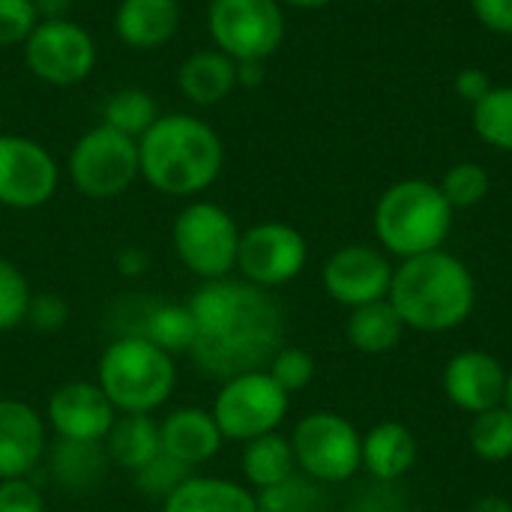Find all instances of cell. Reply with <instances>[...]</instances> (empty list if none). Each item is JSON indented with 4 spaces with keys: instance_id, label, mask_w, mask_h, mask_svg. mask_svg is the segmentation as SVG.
<instances>
[{
    "instance_id": "1",
    "label": "cell",
    "mask_w": 512,
    "mask_h": 512,
    "mask_svg": "<svg viewBox=\"0 0 512 512\" xmlns=\"http://www.w3.org/2000/svg\"><path fill=\"white\" fill-rule=\"evenodd\" d=\"M195 321L189 357L198 372L213 381H228L243 372L267 369L288 336L285 306L273 291L246 279L201 282L186 300Z\"/></svg>"
},
{
    "instance_id": "2",
    "label": "cell",
    "mask_w": 512,
    "mask_h": 512,
    "mask_svg": "<svg viewBox=\"0 0 512 512\" xmlns=\"http://www.w3.org/2000/svg\"><path fill=\"white\" fill-rule=\"evenodd\" d=\"M141 177L168 198H195L207 192L225 165L219 132L192 114H159L138 138Z\"/></svg>"
},
{
    "instance_id": "3",
    "label": "cell",
    "mask_w": 512,
    "mask_h": 512,
    "mask_svg": "<svg viewBox=\"0 0 512 512\" xmlns=\"http://www.w3.org/2000/svg\"><path fill=\"white\" fill-rule=\"evenodd\" d=\"M387 300L402 318L405 330L450 333L474 315L477 282L465 261L435 249L417 258H405L393 270Z\"/></svg>"
},
{
    "instance_id": "4",
    "label": "cell",
    "mask_w": 512,
    "mask_h": 512,
    "mask_svg": "<svg viewBox=\"0 0 512 512\" xmlns=\"http://www.w3.org/2000/svg\"><path fill=\"white\" fill-rule=\"evenodd\" d=\"M96 384L117 414H153L171 399L177 366L168 351L141 336H114L99 357Z\"/></svg>"
},
{
    "instance_id": "5",
    "label": "cell",
    "mask_w": 512,
    "mask_h": 512,
    "mask_svg": "<svg viewBox=\"0 0 512 512\" xmlns=\"http://www.w3.org/2000/svg\"><path fill=\"white\" fill-rule=\"evenodd\" d=\"M453 228V207L429 180L393 183L375 207V234L396 258H417L444 246Z\"/></svg>"
},
{
    "instance_id": "6",
    "label": "cell",
    "mask_w": 512,
    "mask_h": 512,
    "mask_svg": "<svg viewBox=\"0 0 512 512\" xmlns=\"http://www.w3.org/2000/svg\"><path fill=\"white\" fill-rule=\"evenodd\" d=\"M240 228L234 216L213 201L186 204L171 228V243L180 264L201 282L225 279L237 270Z\"/></svg>"
},
{
    "instance_id": "7",
    "label": "cell",
    "mask_w": 512,
    "mask_h": 512,
    "mask_svg": "<svg viewBox=\"0 0 512 512\" xmlns=\"http://www.w3.org/2000/svg\"><path fill=\"white\" fill-rule=\"evenodd\" d=\"M297 471L324 483L339 486L363 471V435L336 411L306 414L291 435Z\"/></svg>"
},
{
    "instance_id": "8",
    "label": "cell",
    "mask_w": 512,
    "mask_h": 512,
    "mask_svg": "<svg viewBox=\"0 0 512 512\" xmlns=\"http://www.w3.org/2000/svg\"><path fill=\"white\" fill-rule=\"evenodd\" d=\"M291 408V396L270 378L267 369L243 372L222 381L210 408L225 441H255L276 432Z\"/></svg>"
},
{
    "instance_id": "9",
    "label": "cell",
    "mask_w": 512,
    "mask_h": 512,
    "mask_svg": "<svg viewBox=\"0 0 512 512\" xmlns=\"http://www.w3.org/2000/svg\"><path fill=\"white\" fill-rule=\"evenodd\" d=\"M72 186L93 201H108L123 195L138 177V141L99 123L87 129L69 150Z\"/></svg>"
},
{
    "instance_id": "10",
    "label": "cell",
    "mask_w": 512,
    "mask_h": 512,
    "mask_svg": "<svg viewBox=\"0 0 512 512\" xmlns=\"http://www.w3.org/2000/svg\"><path fill=\"white\" fill-rule=\"evenodd\" d=\"M207 30L231 60H267L285 39V12L279 0H210Z\"/></svg>"
},
{
    "instance_id": "11",
    "label": "cell",
    "mask_w": 512,
    "mask_h": 512,
    "mask_svg": "<svg viewBox=\"0 0 512 512\" xmlns=\"http://www.w3.org/2000/svg\"><path fill=\"white\" fill-rule=\"evenodd\" d=\"M96 42L93 36L72 18L39 21L24 42L27 69L51 87L81 84L96 66Z\"/></svg>"
},
{
    "instance_id": "12",
    "label": "cell",
    "mask_w": 512,
    "mask_h": 512,
    "mask_svg": "<svg viewBox=\"0 0 512 512\" xmlns=\"http://www.w3.org/2000/svg\"><path fill=\"white\" fill-rule=\"evenodd\" d=\"M309 261L306 237L288 222H258L240 234L237 270L240 279L258 288H282L294 282Z\"/></svg>"
},
{
    "instance_id": "13",
    "label": "cell",
    "mask_w": 512,
    "mask_h": 512,
    "mask_svg": "<svg viewBox=\"0 0 512 512\" xmlns=\"http://www.w3.org/2000/svg\"><path fill=\"white\" fill-rule=\"evenodd\" d=\"M60 186V168L48 147L24 135H0V207L39 210Z\"/></svg>"
},
{
    "instance_id": "14",
    "label": "cell",
    "mask_w": 512,
    "mask_h": 512,
    "mask_svg": "<svg viewBox=\"0 0 512 512\" xmlns=\"http://www.w3.org/2000/svg\"><path fill=\"white\" fill-rule=\"evenodd\" d=\"M393 264L384 252L366 246V243H351L336 249L321 273L324 291L348 309L366 306L387 300L390 285H393Z\"/></svg>"
},
{
    "instance_id": "15",
    "label": "cell",
    "mask_w": 512,
    "mask_h": 512,
    "mask_svg": "<svg viewBox=\"0 0 512 512\" xmlns=\"http://www.w3.org/2000/svg\"><path fill=\"white\" fill-rule=\"evenodd\" d=\"M117 420L114 405L96 381L60 384L45 408V423L54 438L66 441H105Z\"/></svg>"
},
{
    "instance_id": "16",
    "label": "cell",
    "mask_w": 512,
    "mask_h": 512,
    "mask_svg": "<svg viewBox=\"0 0 512 512\" xmlns=\"http://www.w3.org/2000/svg\"><path fill=\"white\" fill-rule=\"evenodd\" d=\"M507 372L504 363L498 357H492L489 351H459L450 357L447 369H444V393L447 399L477 417L483 411H492L498 405H504V393H507Z\"/></svg>"
},
{
    "instance_id": "17",
    "label": "cell",
    "mask_w": 512,
    "mask_h": 512,
    "mask_svg": "<svg viewBox=\"0 0 512 512\" xmlns=\"http://www.w3.org/2000/svg\"><path fill=\"white\" fill-rule=\"evenodd\" d=\"M45 453V417L21 399H0V480L30 477L45 462Z\"/></svg>"
},
{
    "instance_id": "18",
    "label": "cell",
    "mask_w": 512,
    "mask_h": 512,
    "mask_svg": "<svg viewBox=\"0 0 512 512\" xmlns=\"http://www.w3.org/2000/svg\"><path fill=\"white\" fill-rule=\"evenodd\" d=\"M183 21L180 0H120L114 9V33L132 51H156L168 45Z\"/></svg>"
},
{
    "instance_id": "19",
    "label": "cell",
    "mask_w": 512,
    "mask_h": 512,
    "mask_svg": "<svg viewBox=\"0 0 512 512\" xmlns=\"http://www.w3.org/2000/svg\"><path fill=\"white\" fill-rule=\"evenodd\" d=\"M159 444L162 453L171 459L198 468L207 465L225 444L216 420L204 408H177L159 423Z\"/></svg>"
},
{
    "instance_id": "20",
    "label": "cell",
    "mask_w": 512,
    "mask_h": 512,
    "mask_svg": "<svg viewBox=\"0 0 512 512\" xmlns=\"http://www.w3.org/2000/svg\"><path fill=\"white\" fill-rule=\"evenodd\" d=\"M48 474L57 489L66 495H90L96 492L111 468V459L105 453L102 441H66L54 438V444L45 453Z\"/></svg>"
},
{
    "instance_id": "21",
    "label": "cell",
    "mask_w": 512,
    "mask_h": 512,
    "mask_svg": "<svg viewBox=\"0 0 512 512\" xmlns=\"http://www.w3.org/2000/svg\"><path fill=\"white\" fill-rule=\"evenodd\" d=\"M420 459L417 435L396 420H384L363 435V471L375 483L405 480Z\"/></svg>"
},
{
    "instance_id": "22",
    "label": "cell",
    "mask_w": 512,
    "mask_h": 512,
    "mask_svg": "<svg viewBox=\"0 0 512 512\" xmlns=\"http://www.w3.org/2000/svg\"><path fill=\"white\" fill-rule=\"evenodd\" d=\"M177 87L192 105H219L237 90V60H231L219 48L195 51L180 63Z\"/></svg>"
},
{
    "instance_id": "23",
    "label": "cell",
    "mask_w": 512,
    "mask_h": 512,
    "mask_svg": "<svg viewBox=\"0 0 512 512\" xmlns=\"http://www.w3.org/2000/svg\"><path fill=\"white\" fill-rule=\"evenodd\" d=\"M162 512H261L258 498L237 480L192 474L162 501Z\"/></svg>"
},
{
    "instance_id": "24",
    "label": "cell",
    "mask_w": 512,
    "mask_h": 512,
    "mask_svg": "<svg viewBox=\"0 0 512 512\" xmlns=\"http://www.w3.org/2000/svg\"><path fill=\"white\" fill-rule=\"evenodd\" d=\"M102 444L111 465H120L123 471L135 474L162 453L159 423L150 414H117Z\"/></svg>"
},
{
    "instance_id": "25",
    "label": "cell",
    "mask_w": 512,
    "mask_h": 512,
    "mask_svg": "<svg viewBox=\"0 0 512 512\" xmlns=\"http://www.w3.org/2000/svg\"><path fill=\"white\" fill-rule=\"evenodd\" d=\"M402 333H405V324L396 315V309L390 306V300H378V303L351 309L348 324H345V336H348L351 348L366 357L390 354L402 342Z\"/></svg>"
},
{
    "instance_id": "26",
    "label": "cell",
    "mask_w": 512,
    "mask_h": 512,
    "mask_svg": "<svg viewBox=\"0 0 512 512\" xmlns=\"http://www.w3.org/2000/svg\"><path fill=\"white\" fill-rule=\"evenodd\" d=\"M240 468H243L246 483L255 492L270 489V486L288 480L291 474H297V459H294L291 438H285L279 432H270V435H261V438L249 441L243 447Z\"/></svg>"
},
{
    "instance_id": "27",
    "label": "cell",
    "mask_w": 512,
    "mask_h": 512,
    "mask_svg": "<svg viewBox=\"0 0 512 512\" xmlns=\"http://www.w3.org/2000/svg\"><path fill=\"white\" fill-rule=\"evenodd\" d=\"M141 339L159 345L162 351L174 354H189L192 342H195V321L186 303H162L153 300L144 327H141Z\"/></svg>"
},
{
    "instance_id": "28",
    "label": "cell",
    "mask_w": 512,
    "mask_h": 512,
    "mask_svg": "<svg viewBox=\"0 0 512 512\" xmlns=\"http://www.w3.org/2000/svg\"><path fill=\"white\" fill-rule=\"evenodd\" d=\"M255 498L261 512H330L327 486L300 471L270 489L255 492Z\"/></svg>"
},
{
    "instance_id": "29",
    "label": "cell",
    "mask_w": 512,
    "mask_h": 512,
    "mask_svg": "<svg viewBox=\"0 0 512 512\" xmlns=\"http://www.w3.org/2000/svg\"><path fill=\"white\" fill-rule=\"evenodd\" d=\"M159 120V105L156 99L144 90V87H123L117 93L108 96L105 111H102V123L129 135V138H141L153 123Z\"/></svg>"
},
{
    "instance_id": "30",
    "label": "cell",
    "mask_w": 512,
    "mask_h": 512,
    "mask_svg": "<svg viewBox=\"0 0 512 512\" xmlns=\"http://www.w3.org/2000/svg\"><path fill=\"white\" fill-rule=\"evenodd\" d=\"M468 444L477 459L489 465H501L512 459V414L498 405L492 411H483L471 420L468 429Z\"/></svg>"
},
{
    "instance_id": "31",
    "label": "cell",
    "mask_w": 512,
    "mask_h": 512,
    "mask_svg": "<svg viewBox=\"0 0 512 512\" xmlns=\"http://www.w3.org/2000/svg\"><path fill=\"white\" fill-rule=\"evenodd\" d=\"M474 129L486 144L512 153V87H492L474 105Z\"/></svg>"
},
{
    "instance_id": "32",
    "label": "cell",
    "mask_w": 512,
    "mask_h": 512,
    "mask_svg": "<svg viewBox=\"0 0 512 512\" xmlns=\"http://www.w3.org/2000/svg\"><path fill=\"white\" fill-rule=\"evenodd\" d=\"M438 189L444 192V198L453 210H468V207H477L480 201H486V195L492 189V177L477 162H459L444 174Z\"/></svg>"
},
{
    "instance_id": "33",
    "label": "cell",
    "mask_w": 512,
    "mask_h": 512,
    "mask_svg": "<svg viewBox=\"0 0 512 512\" xmlns=\"http://www.w3.org/2000/svg\"><path fill=\"white\" fill-rule=\"evenodd\" d=\"M30 282L12 261L0 258V333H9L27 321L30 306Z\"/></svg>"
},
{
    "instance_id": "34",
    "label": "cell",
    "mask_w": 512,
    "mask_h": 512,
    "mask_svg": "<svg viewBox=\"0 0 512 512\" xmlns=\"http://www.w3.org/2000/svg\"><path fill=\"white\" fill-rule=\"evenodd\" d=\"M189 477H192V468L183 465V462H177V459H171L168 453H159L153 462H147L141 471L132 474L135 489H138L141 495L159 498V501H165L171 492H177Z\"/></svg>"
},
{
    "instance_id": "35",
    "label": "cell",
    "mask_w": 512,
    "mask_h": 512,
    "mask_svg": "<svg viewBox=\"0 0 512 512\" xmlns=\"http://www.w3.org/2000/svg\"><path fill=\"white\" fill-rule=\"evenodd\" d=\"M270 378L291 396V393H300L312 384L315 378V357L303 348H294V345H282L276 351V357L270 360L267 366Z\"/></svg>"
},
{
    "instance_id": "36",
    "label": "cell",
    "mask_w": 512,
    "mask_h": 512,
    "mask_svg": "<svg viewBox=\"0 0 512 512\" xmlns=\"http://www.w3.org/2000/svg\"><path fill=\"white\" fill-rule=\"evenodd\" d=\"M39 24L33 0H0V48L24 45Z\"/></svg>"
},
{
    "instance_id": "37",
    "label": "cell",
    "mask_w": 512,
    "mask_h": 512,
    "mask_svg": "<svg viewBox=\"0 0 512 512\" xmlns=\"http://www.w3.org/2000/svg\"><path fill=\"white\" fill-rule=\"evenodd\" d=\"M69 312H72V309H69V303H66L60 294L42 291V294H33V297H30L27 321H24V324H30L36 333H57V330L66 327Z\"/></svg>"
},
{
    "instance_id": "38",
    "label": "cell",
    "mask_w": 512,
    "mask_h": 512,
    "mask_svg": "<svg viewBox=\"0 0 512 512\" xmlns=\"http://www.w3.org/2000/svg\"><path fill=\"white\" fill-rule=\"evenodd\" d=\"M0 512H45V495L30 477L0 480Z\"/></svg>"
},
{
    "instance_id": "39",
    "label": "cell",
    "mask_w": 512,
    "mask_h": 512,
    "mask_svg": "<svg viewBox=\"0 0 512 512\" xmlns=\"http://www.w3.org/2000/svg\"><path fill=\"white\" fill-rule=\"evenodd\" d=\"M348 512H408V501L396 483H375L372 480V486H366L354 498Z\"/></svg>"
},
{
    "instance_id": "40",
    "label": "cell",
    "mask_w": 512,
    "mask_h": 512,
    "mask_svg": "<svg viewBox=\"0 0 512 512\" xmlns=\"http://www.w3.org/2000/svg\"><path fill=\"white\" fill-rule=\"evenodd\" d=\"M474 15L495 33H512V0H474Z\"/></svg>"
},
{
    "instance_id": "41",
    "label": "cell",
    "mask_w": 512,
    "mask_h": 512,
    "mask_svg": "<svg viewBox=\"0 0 512 512\" xmlns=\"http://www.w3.org/2000/svg\"><path fill=\"white\" fill-rule=\"evenodd\" d=\"M489 90H492V78H489L483 69H477V66L462 69V72L456 75V93H459L465 102H474V105H477Z\"/></svg>"
},
{
    "instance_id": "42",
    "label": "cell",
    "mask_w": 512,
    "mask_h": 512,
    "mask_svg": "<svg viewBox=\"0 0 512 512\" xmlns=\"http://www.w3.org/2000/svg\"><path fill=\"white\" fill-rule=\"evenodd\" d=\"M147 267H150V258H147V252H144V249H138V246H126V249H120V255H117V270H120L123 276L135 279V276H141Z\"/></svg>"
},
{
    "instance_id": "43",
    "label": "cell",
    "mask_w": 512,
    "mask_h": 512,
    "mask_svg": "<svg viewBox=\"0 0 512 512\" xmlns=\"http://www.w3.org/2000/svg\"><path fill=\"white\" fill-rule=\"evenodd\" d=\"M264 60H246L237 63V87H258L264 84Z\"/></svg>"
},
{
    "instance_id": "44",
    "label": "cell",
    "mask_w": 512,
    "mask_h": 512,
    "mask_svg": "<svg viewBox=\"0 0 512 512\" xmlns=\"http://www.w3.org/2000/svg\"><path fill=\"white\" fill-rule=\"evenodd\" d=\"M39 21H54V18H69L72 0H33Z\"/></svg>"
},
{
    "instance_id": "45",
    "label": "cell",
    "mask_w": 512,
    "mask_h": 512,
    "mask_svg": "<svg viewBox=\"0 0 512 512\" xmlns=\"http://www.w3.org/2000/svg\"><path fill=\"white\" fill-rule=\"evenodd\" d=\"M471 512H512V504L501 495H483L480 501H474Z\"/></svg>"
},
{
    "instance_id": "46",
    "label": "cell",
    "mask_w": 512,
    "mask_h": 512,
    "mask_svg": "<svg viewBox=\"0 0 512 512\" xmlns=\"http://www.w3.org/2000/svg\"><path fill=\"white\" fill-rule=\"evenodd\" d=\"M288 6H297V9H321V6H327V3H333V0H285Z\"/></svg>"
},
{
    "instance_id": "47",
    "label": "cell",
    "mask_w": 512,
    "mask_h": 512,
    "mask_svg": "<svg viewBox=\"0 0 512 512\" xmlns=\"http://www.w3.org/2000/svg\"><path fill=\"white\" fill-rule=\"evenodd\" d=\"M504 408L512 414V369L507 372V393H504Z\"/></svg>"
},
{
    "instance_id": "48",
    "label": "cell",
    "mask_w": 512,
    "mask_h": 512,
    "mask_svg": "<svg viewBox=\"0 0 512 512\" xmlns=\"http://www.w3.org/2000/svg\"><path fill=\"white\" fill-rule=\"evenodd\" d=\"M0 135H3V123H0Z\"/></svg>"
}]
</instances>
